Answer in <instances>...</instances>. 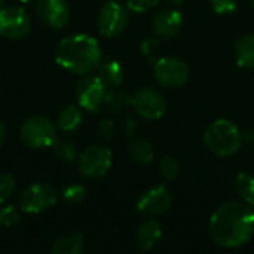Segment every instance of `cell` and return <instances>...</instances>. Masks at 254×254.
Returning <instances> with one entry per match:
<instances>
[{"label": "cell", "instance_id": "83f0119b", "mask_svg": "<svg viewBox=\"0 0 254 254\" xmlns=\"http://www.w3.org/2000/svg\"><path fill=\"white\" fill-rule=\"evenodd\" d=\"M85 196H86V189L82 185H70L63 192V198L68 204H79L85 199Z\"/></svg>", "mask_w": 254, "mask_h": 254}, {"label": "cell", "instance_id": "5b68a950", "mask_svg": "<svg viewBox=\"0 0 254 254\" xmlns=\"http://www.w3.org/2000/svg\"><path fill=\"white\" fill-rule=\"evenodd\" d=\"M58 199V193L54 186L49 183L37 182L28 185L18 198L19 210L27 214H39L55 205Z\"/></svg>", "mask_w": 254, "mask_h": 254}, {"label": "cell", "instance_id": "4dcf8cb0", "mask_svg": "<svg viewBox=\"0 0 254 254\" xmlns=\"http://www.w3.org/2000/svg\"><path fill=\"white\" fill-rule=\"evenodd\" d=\"M159 3V0H125V4L132 12H147L152 7H155Z\"/></svg>", "mask_w": 254, "mask_h": 254}, {"label": "cell", "instance_id": "d4e9b609", "mask_svg": "<svg viewBox=\"0 0 254 254\" xmlns=\"http://www.w3.org/2000/svg\"><path fill=\"white\" fill-rule=\"evenodd\" d=\"M15 189H16L15 179L6 173L0 174V205L6 204L12 198V195L15 193Z\"/></svg>", "mask_w": 254, "mask_h": 254}, {"label": "cell", "instance_id": "ffe728a7", "mask_svg": "<svg viewBox=\"0 0 254 254\" xmlns=\"http://www.w3.org/2000/svg\"><path fill=\"white\" fill-rule=\"evenodd\" d=\"M85 247V238L82 234L73 232L60 237L51 247L52 254H80Z\"/></svg>", "mask_w": 254, "mask_h": 254}, {"label": "cell", "instance_id": "d6a6232c", "mask_svg": "<svg viewBox=\"0 0 254 254\" xmlns=\"http://www.w3.org/2000/svg\"><path fill=\"white\" fill-rule=\"evenodd\" d=\"M241 135H243V143L254 146V128L246 129L244 132H241Z\"/></svg>", "mask_w": 254, "mask_h": 254}, {"label": "cell", "instance_id": "277c9868", "mask_svg": "<svg viewBox=\"0 0 254 254\" xmlns=\"http://www.w3.org/2000/svg\"><path fill=\"white\" fill-rule=\"evenodd\" d=\"M21 141L30 149H46L52 147L58 140L57 124L45 116H31L24 121L19 128Z\"/></svg>", "mask_w": 254, "mask_h": 254}, {"label": "cell", "instance_id": "7a4b0ae2", "mask_svg": "<svg viewBox=\"0 0 254 254\" xmlns=\"http://www.w3.org/2000/svg\"><path fill=\"white\" fill-rule=\"evenodd\" d=\"M55 61L74 74H89L103 61L101 46L89 34H71L57 45Z\"/></svg>", "mask_w": 254, "mask_h": 254}, {"label": "cell", "instance_id": "484cf974", "mask_svg": "<svg viewBox=\"0 0 254 254\" xmlns=\"http://www.w3.org/2000/svg\"><path fill=\"white\" fill-rule=\"evenodd\" d=\"M116 131H118V128H116V124L113 119H103L97 127V135L104 143L112 141L116 135Z\"/></svg>", "mask_w": 254, "mask_h": 254}, {"label": "cell", "instance_id": "52a82bcc", "mask_svg": "<svg viewBox=\"0 0 254 254\" xmlns=\"http://www.w3.org/2000/svg\"><path fill=\"white\" fill-rule=\"evenodd\" d=\"M129 22L128 7L124 4L110 0L98 12L97 16V30L104 37H116L125 31Z\"/></svg>", "mask_w": 254, "mask_h": 254}, {"label": "cell", "instance_id": "f1b7e54d", "mask_svg": "<svg viewBox=\"0 0 254 254\" xmlns=\"http://www.w3.org/2000/svg\"><path fill=\"white\" fill-rule=\"evenodd\" d=\"M158 49H159V37H158V36L146 37V39L141 42V45H140L141 55H143L144 58H147L149 61H153V60H155Z\"/></svg>", "mask_w": 254, "mask_h": 254}, {"label": "cell", "instance_id": "ac0fdd59", "mask_svg": "<svg viewBox=\"0 0 254 254\" xmlns=\"http://www.w3.org/2000/svg\"><path fill=\"white\" fill-rule=\"evenodd\" d=\"M128 155L138 165H149L155 159V147L143 138H131L128 143Z\"/></svg>", "mask_w": 254, "mask_h": 254}, {"label": "cell", "instance_id": "44dd1931", "mask_svg": "<svg viewBox=\"0 0 254 254\" xmlns=\"http://www.w3.org/2000/svg\"><path fill=\"white\" fill-rule=\"evenodd\" d=\"M234 189L243 202L254 207V176L249 173H240L235 177Z\"/></svg>", "mask_w": 254, "mask_h": 254}, {"label": "cell", "instance_id": "9a60e30c", "mask_svg": "<svg viewBox=\"0 0 254 254\" xmlns=\"http://www.w3.org/2000/svg\"><path fill=\"white\" fill-rule=\"evenodd\" d=\"M161 237H162L161 225L153 219L146 220L138 226V229L135 232V237H134L135 247L140 252H149L159 243Z\"/></svg>", "mask_w": 254, "mask_h": 254}, {"label": "cell", "instance_id": "d590c367", "mask_svg": "<svg viewBox=\"0 0 254 254\" xmlns=\"http://www.w3.org/2000/svg\"><path fill=\"white\" fill-rule=\"evenodd\" d=\"M3 6H4V0H0V9H1Z\"/></svg>", "mask_w": 254, "mask_h": 254}, {"label": "cell", "instance_id": "603a6c76", "mask_svg": "<svg viewBox=\"0 0 254 254\" xmlns=\"http://www.w3.org/2000/svg\"><path fill=\"white\" fill-rule=\"evenodd\" d=\"M179 173H180V164L177 162L176 158H173V156L161 158V161L158 164V174L164 182L170 183V182L176 180Z\"/></svg>", "mask_w": 254, "mask_h": 254}, {"label": "cell", "instance_id": "e0dca14e", "mask_svg": "<svg viewBox=\"0 0 254 254\" xmlns=\"http://www.w3.org/2000/svg\"><path fill=\"white\" fill-rule=\"evenodd\" d=\"M235 61L241 68L254 70V34L246 33L235 42Z\"/></svg>", "mask_w": 254, "mask_h": 254}, {"label": "cell", "instance_id": "2e32d148", "mask_svg": "<svg viewBox=\"0 0 254 254\" xmlns=\"http://www.w3.org/2000/svg\"><path fill=\"white\" fill-rule=\"evenodd\" d=\"M98 79L106 85V88H118L124 82L125 70L116 60H106L101 61L97 67Z\"/></svg>", "mask_w": 254, "mask_h": 254}, {"label": "cell", "instance_id": "ba28073f", "mask_svg": "<svg viewBox=\"0 0 254 254\" xmlns=\"http://www.w3.org/2000/svg\"><path fill=\"white\" fill-rule=\"evenodd\" d=\"M153 74L159 85L165 88H180L189 80V67L182 58L162 57L155 61Z\"/></svg>", "mask_w": 254, "mask_h": 254}, {"label": "cell", "instance_id": "5bb4252c", "mask_svg": "<svg viewBox=\"0 0 254 254\" xmlns=\"http://www.w3.org/2000/svg\"><path fill=\"white\" fill-rule=\"evenodd\" d=\"M183 27V15L177 9H164L152 19L153 34L159 39H171L180 33Z\"/></svg>", "mask_w": 254, "mask_h": 254}, {"label": "cell", "instance_id": "3957f363", "mask_svg": "<svg viewBox=\"0 0 254 254\" xmlns=\"http://www.w3.org/2000/svg\"><path fill=\"white\" fill-rule=\"evenodd\" d=\"M204 143L213 155L228 158L241 149L243 135L234 122L228 119H216L205 129Z\"/></svg>", "mask_w": 254, "mask_h": 254}, {"label": "cell", "instance_id": "8fae6325", "mask_svg": "<svg viewBox=\"0 0 254 254\" xmlns=\"http://www.w3.org/2000/svg\"><path fill=\"white\" fill-rule=\"evenodd\" d=\"M106 85L98 76H83L76 85V98L79 106L88 112H98L104 106Z\"/></svg>", "mask_w": 254, "mask_h": 254}, {"label": "cell", "instance_id": "7c38bea8", "mask_svg": "<svg viewBox=\"0 0 254 254\" xmlns=\"http://www.w3.org/2000/svg\"><path fill=\"white\" fill-rule=\"evenodd\" d=\"M173 204V193L165 185L147 189L137 201V210L149 217L165 214Z\"/></svg>", "mask_w": 254, "mask_h": 254}, {"label": "cell", "instance_id": "7402d4cb", "mask_svg": "<svg viewBox=\"0 0 254 254\" xmlns=\"http://www.w3.org/2000/svg\"><path fill=\"white\" fill-rule=\"evenodd\" d=\"M132 103V97L116 88H110L104 97V106L112 112H124Z\"/></svg>", "mask_w": 254, "mask_h": 254}, {"label": "cell", "instance_id": "8d00e7d4", "mask_svg": "<svg viewBox=\"0 0 254 254\" xmlns=\"http://www.w3.org/2000/svg\"><path fill=\"white\" fill-rule=\"evenodd\" d=\"M18 1H21V3H28V1H31V0H18Z\"/></svg>", "mask_w": 254, "mask_h": 254}, {"label": "cell", "instance_id": "f546056e", "mask_svg": "<svg viewBox=\"0 0 254 254\" xmlns=\"http://www.w3.org/2000/svg\"><path fill=\"white\" fill-rule=\"evenodd\" d=\"M238 0H211V9L217 15H229L237 10Z\"/></svg>", "mask_w": 254, "mask_h": 254}, {"label": "cell", "instance_id": "74e56055", "mask_svg": "<svg viewBox=\"0 0 254 254\" xmlns=\"http://www.w3.org/2000/svg\"><path fill=\"white\" fill-rule=\"evenodd\" d=\"M250 3H252V4H253V6H254V0H250Z\"/></svg>", "mask_w": 254, "mask_h": 254}, {"label": "cell", "instance_id": "30bf717a", "mask_svg": "<svg viewBox=\"0 0 254 254\" xmlns=\"http://www.w3.org/2000/svg\"><path fill=\"white\" fill-rule=\"evenodd\" d=\"M131 106L135 109L137 115L147 121H158L167 112L165 97L153 88H140L132 95Z\"/></svg>", "mask_w": 254, "mask_h": 254}, {"label": "cell", "instance_id": "8992f818", "mask_svg": "<svg viewBox=\"0 0 254 254\" xmlns=\"http://www.w3.org/2000/svg\"><path fill=\"white\" fill-rule=\"evenodd\" d=\"M112 150L103 144H91L77 156V170L86 179H98L107 174L112 167Z\"/></svg>", "mask_w": 254, "mask_h": 254}, {"label": "cell", "instance_id": "1f68e13d", "mask_svg": "<svg viewBox=\"0 0 254 254\" xmlns=\"http://www.w3.org/2000/svg\"><path fill=\"white\" fill-rule=\"evenodd\" d=\"M137 129H138V122H137L135 118H132V116L128 115V116H125L122 119V122H121V131H122V134L125 137L132 138L135 135Z\"/></svg>", "mask_w": 254, "mask_h": 254}, {"label": "cell", "instance_id": "4316f807", "mask_svg": "<svg viewBox=\"0 0 254 254\" xmlns=\"http://www.w3.org/2000/svg\"><path fill=\"white\" fill-rule=\"evenodd\" d=\"M19 222V210L10 204L0 205V225L3 226H13Z\"/></svg>", "mask_w": 254, "mask_h": 254}, {"label": "cell", "instance_id": "4fadbf2b", "mask_svg": "<svg viewBox=\"0 0 254 254\" xmlns=\"http://www.w3.org/2000/svg\"><path fill=\"white\" fill-rule=\"evenodd\" d=\"M36 12L39 19L51 28H63L70 19V9L65 0H39Z\"/></svg>", "mask_w": 254, "mask_h": 254}, {"label": "cell", "instance_id": "9c48e42d", "mask_svg": "<svg viewBox=\"0 0 254 254\" xmlns=\"http://www.w3.org/2000/svg\"><path fill=\"white\" fill-rule=\"evenodd\" d=\"M31 19L19 6H3L0 9V37L18 40L28 34Z\"/></svg>", "mask_w": 254, "mask_h": 254}, {"label": "cell", "instance_id": "836d02e7", "mask_svg": "<svg viewBox=\"0 0 254 254\" xmlns=\"http://www.w3.org/2000/svg\"><path fill=\"white\" fill-rule=\"evenodd\" d=\"M4 141H6V128H4V125L1 124V121H0V149L3 147Z\"/></svg>", "mask_w": 254, "mask_h": 254}, {"label": "cell", "instance_id": "6da1fadb", "mask_svg": "<svg viewBox=\"0 0 254 254\" xmlns=\"http://www.w3.org/2000/svg\"><path fill=\"white\" fill-rule=\"evenodd\" d=\"M254 234V211L243 201L220 205L210 217L208 235L223 249H238L247 244Z\"/></svg>", "mask_w": 254, "mask_h": 254}, {"label": "cell", "instance_id": "cb8c5ba5", "mask_svg": "<svg viewBox=\"0 0 254 254\" xmlns=\"http://www.w3.org/2000/svg\"><path fill=\"white\" fill-rule=\"evenodd\" d=\"M52 149H54V153L57 155V158H60L64 162H73L79 156L76 144L68 140H57L54 143Z\"/></svg>", "mask_w": 254, "mask_h": 254}, {"label": "cell", "instance_id": "d6986e66", "mask_svg": "<svg viewBox=\"0 0 254 254\" xmlns=\"http://www.w3.org/2000/svg\"><path fill=\"white\" fill-rule=\"evenodd\" d=\"M82 122H83L82 107L76 104H68L60 112L57 118V128L64 132H73L82 125Z\"/></svg>", "mask_w": 254, "mask_h": 254}, {"label": "cell", "instance_id": "e575fe53", "mask_svg": "<svg viewBox=\"0 0 254 254\" xmlns=\"http://www.w3.org/2000/svg\"><path fill=\"white\" fill-rule=\"evenodd\" d=\"M165 1L171 6H182L185 3V0H165Z\"/></svg>", "mask_w": 254, "mask_h": 254}]
</instances>
